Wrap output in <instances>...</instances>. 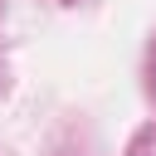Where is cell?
Here are the masks:
<instances>
[{
  "mask_svg": "<svg viewBox=\"0 0 156 156\" xmlns=\"http://www.w3.org/2000/svg\"><path fill=\"white\" fill-rule=\"evenodd\" d=\"M151 93H156V49H151Z\"/></svg>",
  "mask_w": 156,
  "mask_h": 156,
  "instance_id": "cell-2",
  "label": "cell"
},
{
  "mask_svg": "<svg viewBox=\"0 0 156 156\" xmlns=\"http://www.w3.org/2000/svg\"><path fill=\"white\" fill-rule=\"evenodd\" d=\"M127 156H156V127H146V132L127 146Z\"/></svg>",
  "mask_w": 156,
  "mask_h": 156,
  "instance_id": "cell-1",
  "label": "cell"
},
{
  "mask_svg": "<svg viewBox=\"0 0 156 156\" xmlns=\"http://www.w3.org/2000/svg\"><path fill=\"white\" fill-rule=\"evenodd\" d=\"M63 5H73V0H63Z\"/></svg>",
  "mask_w": 156,
  "mask_h": 156,
  "instance_id": "cell-3",
  "label": "cell"
}]
</instances>
